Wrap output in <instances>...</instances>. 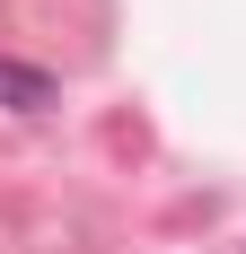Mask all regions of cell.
<instances>
[{
    "mask_svg": "<svg viewBox=\"0 0 246 254\" xmlns=\"http://www.w3.org/2000/svg\"><path fill=\"white\" fill-rule=\"evenodd\" d=\"M44 105H53V70L0 53V114H44Z\"/></svg>",
    "mask_w": 246,
    "mask_h": 254,
    "instance_id": "obj_1",
    "label": "cell"
}]
</instances>
